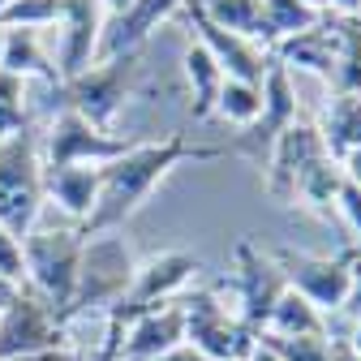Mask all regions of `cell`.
Masks as SVG:
<instances>
[{"label": "cell", "mask_w": 361, "mask_h": 361, "mask_svg": "<svg viewBox=\"0 0 361 361\" xmlns=\"http://www.w3.org/2000/svg\"><path fill=\"white\" fill-rule=\"evenodd\" d=\"M116 327H121L116 361H159L176 344H185V310H180V301H164V305L133 314L129 323H116Z\"/></svg>", "instance_id": "cell-14"}, {"label": "cell", "mask_w": 361, "mask_h": 361, "mask_svg": "<svg viewBox=\"0 0 361 361\" xmlns=\"http://www.w3.org/2000/svg\"><path fill=\"white\" fill-rule=\"evenodd\" d=\"M61 22V0H9V9L0 13L5 30H48Z\"/></svg>", "instance_id": "cell-29"}, {"label": "cell", "mask_w": 361, "mask_h": 361, "mask_svg": "<svg viewBox=\"0 0 361 361\" xmlns=\"http://www.w3.org/2000/svg\"><path fill=\"white\" fill-rule=\"evenodd\" d=\"M211 116H224L228 125L250 129V125L262 116V86H254V82H237V78H224L219 99H215V112H211Z\"/></svg>", "instance_id": "cell-27"}, {"label": "cell", "mask_w": 361, "mask_h": 361, "mask_svg": "<svg viewBox=\"0 0 361 361\" xmlns=\"http://www.w3.org/2000/svg\"><path fill=\"white\" fill-rule=\"evenodd\" d=\"M301 5L314 13V18H323V13H331V0H301Z\"/></svg>", "instance_id": "cell-41"}, {"label": "cell", "mask_w": 361, "mask_h": 361, "mask_svg": "<svg viewBox=\"0 0 361 361\" xmlns=\"http://www.w3.org/2000/svg\"><path fill=\"white\" fill-rule=\"evenodd\" d=\"M340 185H344V172H340V159L323 155L314 159L301 176H297V190H293V202L319 211V215H336V198H340Z\"/></svg>", "instance_id": "cell-24"}, {"label": "cell", "mask_w": 361, "mask_h": 361, "mask_svg": "<svg viewBox=\"0 0 361 361\" xmlns=\"http://www.w3.org/2000/svg\"><path fill=\"white\" fill-rule=\"evenodd\" d=\"M319 133H323V147L331 159L361 151V95H331Z\"/></svg>", "instance_id": "cell-23"}, {"label": "cell", "mask_w": 361, "mask_h": 361, "mask_svg": "<svg viewBox=\"0 0 361 361\" xmlns=\"http://www.w3.org/2000/svg\"><path fill=\"white\" fill-rule=\"evenodd\" d=\"M233 155V147H198L185 133H168V138L155 142H133L125 155H116L112 164L99 168V198L95 211L82 224L86 237H104L116 233L129 215H138L142 202L151 198V190L185 159H224Z\"/></svg>", "instance_id": "cell-1"}, {"label": "cell", "mask_w": 361, "mask_h": 361, "mask_svg": "<svg viewBox=\"0 0 361 361\" xmlns=\"http://www.w3.org/2000/svg\"><path fill=\"white\" fill-rule=\"evenodd\" d=\"M159 361H211V357H207V353H198L194 344H176V348H172V353H164Z\"/></svg>", "instance_id": "cell-35"}, {"label": "cell", "mask_w": 361, "mask_h": 361, "mask_svg": "<svg viewBox=\"0 0 361 361\" xmlns=\"http://www.w3.org/2000/svg\"><path fill=\"white\" fill-rule=\"evenodd\" d=\"M280 271H284V284L293 293H301L314 310H323L327 314V323H331V314L344 310V297H348V284H353V254H276Z\"/></svg>", "instance_id": "cell-10"}, {"label": "cell", "mask_w": 361, "mask_h": 361, "mask_svg": "<svg viewBox=\"0 0 361 361\" xmlns=\"http://www.w3.org/2000/svg\"><path fill=\"white\" fill-rule=\"evenodd\" d=\"M327 155V147H323V133H319V125H310V121H293L280 138H276V147H271V155H267V164H262V176H267V194L276 198V202H284V207H293V190H297V176L314 164V159H323Z\"/></svg>", "instance_id": "cell-13"}, {"label": "cell", "mask_w": 361, "mask_h": 361, "mask_svg": "<svg viewBox=\"0 0 361 361\" xmlns=\"http://www.w3.org/2000/svg\"><path fill=\"white\" fill-rule=\"evenodd\" d=\"M180 73H185V82H190V112H194V121H207L215 112V99H219L224 69L211 61V52L194 39L190 48H185V56H180Z\"/></svg>", "instance_id": "cell-22"}, {"label": "cell", "mask_w": 361, "mask_h": 361, "mask_svg": "<svg viewBox=\"0 0 361 361\" xmlns=\"http://www.w3.org/2000/svg\"><path fill=\"white\" fill-rule=\"evenodd\" d=\"M185 5L194 13H202L207 22L224 26V30L262 43V9H258V0H185Z\"/></svg>", "instance_id": "cell-25"}, {"label": "cell", "mask_w": 361, "mask_h": 361, "mask_svg": "<svg viewBox=\"0 0 361 361\" xmlns=\"http://www.w3.org/2000/svg\"><path fill=\"white\" fill-rule=\"evenodd\" d=\"M5 9H9V0H0V13H5Z\"/></svg>", "instance_id": "cell-43"}, {"label": "cell", "mask_w": 361, "mask_h": 361, "mask_svg": "<svg viewBox=\"0 0 361 361\" xmlns=\"http://www.w3.org/2000/svg\"><path fill=\"white\" fill-rule=\"evenodd\" d=\"M280 353V361H331V336H258Z\"/></svg>", "instance_id": "cell-30"}, {"label": "cell", "mask_w": 361, "mask_h": 361, "mask_svg": "<svg viewBox=\"0 0 361 361\" xmlns=\"http://www.w3.org/2000/svg\"><path fill=\"white\" fill-rule=\"evenodd\" d=\"M180 310H185V344H194L211 361H245L258 344V331H250L237 310L219 301V293L180 297Z\"/></svg>", "instance_id": "cell-7"}, {"label": "cell", "mask_w": 361, "mask_h": 361, "mask_svg": "<svg viewBox=\"0 0 361 361\" xmlns=\"http://www.w3.org/2000/svg\"><path fill=\"white\" fill-rule=\"evenodd\" d=\"M138 138H121V133H108L99 125H90L86 116H78L73 108H61L48 129L39 133V155L43 168H65V164H90V168H104L116 155H125Z\"/></svg>", "instance_id": "cell-6"}, {"label": "cell", "mask_w": 361, "mask_h": 361, "mask_svg": "<svg viewBox=\"0 0 361 361\" xmlns=\"http://www.w3.org/2000/svg\"><path fill=\"white\" fill-rule=\"evenodd\" d=\"M297 121V90H293V69H284L280 61H271L262 73V116L241 133V142L233 147V155H250L258 168L267 164L276 138Z\"/></svg>", "instance_id": "cell-12"}, {"label": "cell", "mask_w": 361, "mask_h": 361, "mask_svg": "<svg viewBox=\"0 0 361 361\" xmlns=\"http://www.w3.org/2000/svg\"><path fill=\"white\" fill-rule=\"evenodd\" d=\"M138 78H142V52L108 56V61H95L86 73L61 82V99H65V108H73L90 125L112 133L116 112L125 108V99L133 90H138Z\"/></svg>", "instance_id": "cell-4"}, {"label": "cell", "mask_w": 361, "mask_h": 361, "mask_svg": "<svg viewBox=\"0 0 361 361\" xmlns=\"http://www.w3.org/2000/svg\"><path fill=\"white\" fill-rule=\"evenodd\" d=\"M0 280H5L9 288H22L26 284V267H22V241L0 228Z\"/></svg>", "instance_id": "cell-31"}, {"label": "cell", "mask_w": 361, "mask_h": 361, "mask_svg": "<svg viewBox=\"0 0 361 361\" xmlns=\"http://www.w3.org/2000/svg\"><path fill=\"white\" fill-rule=\"evenodd\" d=\"M180 18H190L194 39L211 52V61L224 69V78H237V82L262 86V73H267V65H271V52L262 48V43H254V39H245V35H233V30H224V26L207 22V18L194 13L190 5H180Z\"/></svg>", "instance_id": "cell-16"}, {"label": "cell", "mask_w": 361, "mask_h": 361, "mask_svg": "<svg viewBox=\"0 0 361 361\" xmlns=\"http://www.w3.org/2000/svg\"><path fill=\"white\" fill-rule=\"evenodd\" d=\"M104 5L99 0H61V56H56V69H61V82L86 73L90 65L99 61V39H104Z\"/></svg>", "instance_id": "cell-15"}, {"label": "cell", "mask_w": 361, "mask_h": 361, "mask_svg": "<svg viewBox=\"0 0 361 361\" xmlns=\"http://www.w3.org/2000/svg\"><path fill=\"white\" fill-rule=\"evenodd\" d=\"M245 361H280V353H276V348H271L267 340H258V344L250 348V357H245Z\"/></svg>", "instance_id": "cell-37"}, {"label": "cell", "mask_w": 361, "mask_h": 361, "mask_svg": "<svg viewBox=\"0 0 361 361\" xmlns=\"http://www.w3.org/2000/svg\"><path fill=\"white\" fill-rule=\"evenodd\" d=\"M0 69L13 73V78H43L48 86L61 90V69L56 56L43 48V30H5V61Z\"/></svg>", "instance_id": "cell-20"}, {"label": "cell", "mask_w": 361, "mask_h": 361, "mask_svg": "<svg viewBox=\"0 0 361 361\" xmlns=\"http://www.w3.org/2000/svg\"><path fill=\"white\" fill-rule=\"evenodd\" d=\"M61 344H65V323L56 319V310L30 288H18L13 301L0 310V361H18Z\"/></svg>", "instance_id": "cell-9"}, {"label": "cell", "mask_w": 361, "mask_h": 361, "mask_svg": "<svg viewBox=\"0 0 361 361\" xmlns=\"http://www.w3.org/2000/svg\"><path fill=\"white\" fill-rule=\"evenodd\" d=\"M43 215V155L39 133L22 129L0 142V228H9L18 241Z\"/></svg>", "instance_id": "cell-3"}, {"label": "cell", "mask_w": 361, "mask_h": 361, "mask_svg": "<svg viewBox=\"0 0 361 361\" xmlns=\"http://www.w3.org/2000/svg\"><path fill=\"white\" fill-rule=\"evenodd\" d=\"M180 5H185V0H133V5H129L121 18H112V22L104 26L99 61H108V56H125V52H142V43L159 30V22L176 18Z\"/></svg>", "instance_id": "cell-17"}, {"label": "cell", "mask_w": 361, "mask_h": 361, "mask_svg": "<svg viewBox=\"0 0 361 361\" xmlns=\"http://www.w3.org/2000/svg\"><path fill=\"white\" fill-rule=\"evenodd\" d=\"M202 271V262L185 250H164V254H151L147 262L133 267V280H129V293L121 305L108 310L112 323H129L133 314L142 310H155L164 301H180V293L190 288V280Z\"/></svg>", "instance_id": "cell-8"}, {"label": "cell", "mask_w": 361, "mask_h": 361, "mask_svg": "<svg viewBox=\"0 0 361 361\" xmlns=\"http://www.w3.org/2000/svg\"><path fill=\"white\" fill-rule=\"evenodd\" d=\"M99 5H104V18L112 22V18H121V13H125V9L133 5V0H99Z\"/></svg>", "instance_id": "cell-39"}, {"label": "cell", "mask_w": 361, "mask_h": 361, "mask_svg": "<svg viewBox=\"0 0 361 361\" xmlns=\"http://www.w3.org/2000/svg\"><path fill=\"white\" fill-rule=\"evenodd\" d=\"M228 288L237 297V319L250 331H262L271 305L280 301V293L288 284H284V271H280L276 258H262L250 241H241L237 245V258H233V280H228Z\"/></svg>", "instance_id": "cell-11"}, {"label": "cell", "mask_w": 361, "mask_h": 361, "mask_svg": "<svg viewBox=\"0 0 361 361\" xmlns=\"http://www.w3.org/2000/svg\"><path fill=\"white\" fill-rule=\"evenodd\" d=\"M0 61H5V26H0Z\"/></svg>", "instance_id": "cell-42"}, {"label": "cell", "mask_w": 361, "mask_h": 361, "mask_svg": "<svg viewBox=\"0 0 361 361\" xmlns=\"http://www.w3.org/2000/svg\"><path fill=\"white\" fill-rule=\"evenodd\" d=\"M82 250H86V233L73 228V224H61V228H35L22 237V267H26V284L35 297H43L56 319H65V310L73 301L78 288V267H82Z\"/></svg>", "instance_id": "cell-2"}, {"label": "cell", "mask_w": 361, "mask_h": 361, "mask_svg": "<svg viewBox=\"0 0 361 361\" xmlns=\"http://www.w3.org/2000/svg\"><path fill=\"white\" fill-rule=\"evenodd\" d=\"M99 198V168L90 164H65V168H43V202H56L69 219L86 224Z\"/></svg>", "instance_id": "cell-19"}, {"label": "cell", "mask_w": 361, "mask_h": 361, "mask_svg": "<svg viewBox=\"0 0 361 361\" xmlns=\"http://www.w3.org/2000/svg\"><path fill=\"white\" fill-rule=\"evenodd\" d=\"M336 73L331 95H361V18H336Z\"/></svg>", "instance_id": "cell-26"}, {"label": "cell", "mask_w": 361, "mask_h": 361, "mask_svg": "<svg viewBox=\"0 0 361 361\" xmlns=\"http://www.w3.org/2000/svg\"><path fill=\"white\" fill-rule=\"evenodd\" d=\"M30 129V112H26V82L0 69V142L13 133Z\"/></svg>", "instance_id": "cell-28"}, {"label": "cell", "mask_w": 361, "mask_h": 361, "mask_svg": "<svg viewBox=\"0 0 361 361\" xmlns=\"http://www.w3.org/2000/svg\"><path fill=\"white\" fill-rule=\"evenodd\" d=\"M340 172H344V180H348L353 190H361V151H348L340 159Z\"/></svg>", "instance_id": "cell-34"}, {"label": "cell", "mask_w": 361, "mask_h": 361, "mask_svg": "<svg viewBox=\"0 0 361 361\" xmlns=\"http://www.w3.org/2000/svg\"><path fill=\"white\" fill-rule=\"evenodd\" d=\"M133 254L125 250V241L116 233H104V237H86V250H82V267H78V288H73V301L65 310V327L78 319V314H90V310H112L125 301L129 293V280H133Z\"/></svg>", "instance_id": "cell-5"}, {"label": "cell", "mask_w": 361, "mask_h": 361, "mask_svg": "<svg viewBox=\"0 0 361 361\" xmlns=\"http://www.w3.org/2000/svg\"><path fill=\"white\" fill-rule=\"evenodd\" d=\"M336 43H340V30H336V13L319 18L314 26L297 30V35H284L276 48H271V61H280L284 69H310L319 73L327 86H331V73H336Z\"/></svg>", "instance_id": "cell-18"}, {"label": "cell", "mask_w": 361, "mask_h": 361, "mask_svg": "<svg viewBox=\"0 0 361 361\" xmlns=\"http://www.w3.org/2000/svg\"><path fill=\"white\" fill-rule=\"evenodd\" d=\"M331 361H361V357H357L344 340H331Z\"/></svg>", "instance_id": "cell-40"}, {"label": "cell", "mask_w": 361, "mask_h": 361, "mask_svg": "<svg viewBox=\"0 0 361 361\" xmlns=\"http://www.w3.org/2000/svg\"><path fill=\"white\" fill-rule=\"evenodd\" d=\"M336 219H344V228H348L353 241L361 245V190H353L348 180L340 185V198H336Z\"/></svg>", "instance_id": "cell-32"}, {"label": "cell", "mask_w": 361, "mask_h": 361, "mask_svg": "<svg viewBox=\"0 0 361 361\" xmlns=\"http://www.w3.org/2000/svg\"><path fill=\"white\" fill-rule=\"evenodd\" d=\"M331 340H344V344H348V348H353V353L361 357V323H353V327H348L344 336H331Z\"/></svg>", "instance_id": "cell-38"}, {"label": "cell", "mask_w": 361, "mask_h": 361, "mask_svg": "<svg viewBox=\"0 0 361 361\" xmlns=\"http://www.w3.org/2000/svg\"><path fill=\"white\" fill-rule=\"evenodd\" d=\"M353 323H361V245L353 250V284H348V297H344V310Z\"/></svg>", "instance_id": "cell-33"}, {"label": "cell", "mask_w": 361, "mask_h": 361, "mask_svg": "<svg viewBox=\"0 0 361 361\" xmlns=\"http://www.w3.org/2000/svg\"><path fill=\"white\" fill-rule=\"evenodd\" d=\"M258 336H331V323H327V314L314 310L301 293L284 288L280 301L271 305L267 327H262Z\"/></svg>", "instance_id": "cell-21"}, {"label": "cell", "mask_w": 361, "mask_h": 361, "mask_svg": "<svg viewBox=\"0 0 361 361\" xmlns=\"http://www.w3.org/2000/svg\"><path fill=\"white\" fill-rule=\"evenodd\" d=\"M336 18H361V0H331Z\"/></svg>", "instance_id": "cell-36"}]
</instances>
